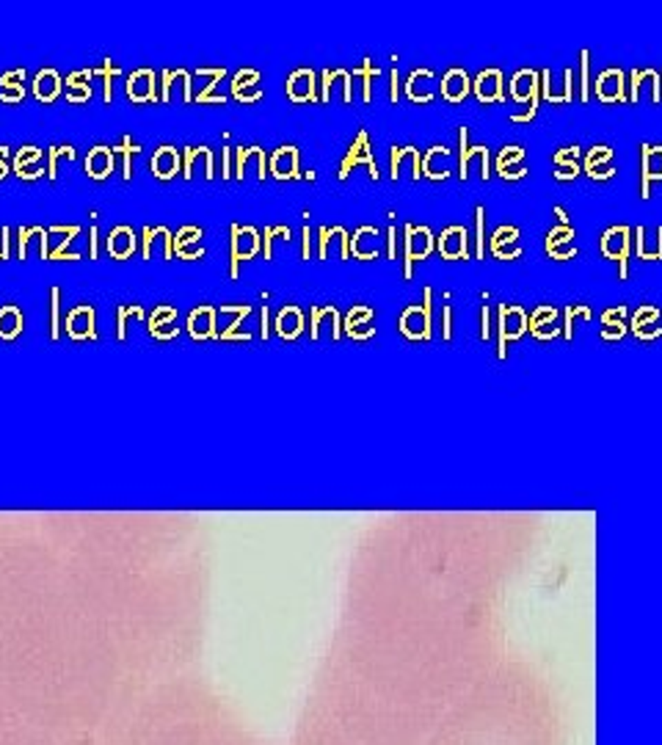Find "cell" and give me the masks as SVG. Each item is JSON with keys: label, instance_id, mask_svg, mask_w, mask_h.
I'll return each mask as SVG.
<instances>
[{"label": "cell", "instance_id": "9c48e42d", "mask_svg": "<svg viewBox=\"0 0 662 745\" xmlns=\"http://www.w3.org/2000/svg\"><path fill=\"white\" fill-rule=\"evenodd\" d=\"M290 97L293 100H306L312 97V72H298L290 80Z\"/></svg>", "mask_w": 662, "mask_h": 745}, {"label": "cell", "instance_id": "603a6c76", "mask_svg": "<svg viewBox=\"0 0 662 745\" xmlns=\"http://www.w3.org/2000/svg\"><path fill=\"white\" fill-rule=\"evenodd\" d=\"M499 172H502V177H522V174H524V169H522L519 163H513V166H502Z\"/></svg>", "mask_w": 662, "mask_h": 745}, {"label": "cell", "instance_id": "52a82bcc", "mask_svg": "<svg viewBox=\"0 0 662 745\" xmlns=\"http://www.w3.org/2000/svg\"><path fill=\"white\" fill-rule=\"evenodd\" d=\"M524 331V312L522 309H516V306H505L502 309V340H508V337H519Z\"/></svg>", "mask_w": 662, "mask_h": 745}, {"label": "cell", "instance_id": "8fae6325", "mask_svg": "<svg viewBox=\"0 0 662 745\" xmlns=\"http://www.w3.org/2000/svg\"><path fill=\"white\" fill-rule=\"evenodd\" d=\"M428 251H431V232H428V230H420V232L412 230V238H409V259L425 257Z\"/></svg>", "mask_w": 662, "mask_h": 745}, {"label": "cell", "instance_id": "cb8c5ba5", "mask_svg": "<svg viewBox=\"0 0 662 745\" xmlns=\"http://www.w3.org/2000/svg\"><path fill=\"white\" fill-rule=\"evenodd\" d=\"M577 155H580V152H577V147H574V149H569V152H563V155H558L555 160H558V163H566V160H577Z\"/></svg>", "mask_w": 662, "mask_h": 745}, {"label": "cell", "instance_id": "ffe728a7", "mask_svg": "<svg viewBox=\"0 0 662 745\" xmlns=\"http://www.w3.org/2000/svg\"><path fill=\"white\" fill-rule=\"evenodd\" d=\"M36 91H39V97H53L55 94V75H39V80H36Z\"/></svg>", "mask_w": 662, "mask_h": 745}, {"label": "cell", "instance_id": "7402d4cb", "mask_svg": "<svg viewBox=\"0 0 662 745\" xmlns=\"http://www.w3.org/2000/svg\"><path fill=\"white\" fill-rule=\"evenodd\" d=\"M588 172L591 177H610L613 174V166L605 160V163H588Z\"/></svg>", "mask_w": 662, "mask_h": 745}, {"label": "cell", "instance_id": "9a60e30c", "mask_svg": "<svg viewBox=\"0 0 662 745\" xmlns=\"http://www.w3.org/2000/svg\"><path fill=\"white\" fill-rule=\"evenodd\" d=\"M19 312L17 309H11V306H6L3 312H0V334L3 337H11V334H17V329H19Z\"/></svg>", "mask_w": 662, "mask_h": 745}, {"label": "cell", "instance_id": "30bf717a", "mask_svg": "<svg viewBox=\"0 0 662 745\" xmlns=\"http://www.w3.org/2000/svg\"><path fill=\"white\" fill-rule=\"evenodd\" d=\"M513 97L516 100H527V97H533L535 94V75L533 72H519L516 77H513Z\"/></svg>", "mask_w": 662, "mask_h": 745}, {"label": "cell", "instance_id": "484cf974", "mask_svg": "<svg viewBox=\"0 0 662 745\" xmlns=\"http://www.w3.org/2000/svg\"><path fill=\"white\" fill-rule=\"evenodd\" d=\"M574 174H577V166H563V169L558 172V177H560V180H566V177H574Z\"/></svg>", "mask_w": 662, "mask_h": 745}, {"label": "cell", "instance_id": "7a4b0ae2", "mask_svg": "<svg viewBox=\"0 0 662 745\" xmlns=\"http://www.w3.org/2000/svg\"><path fill=\"white\" fill-rule=\"evenodd\" d=\"M441 254L444 257H450V259H455V257H466V232L461 230V227H452V230H447L444 235H441Z\"/></svg>", "mask_w": 662, "mask_h": 745}, {"label": "cell", "instance_id": "8992f818", "mask_svg": "<svg viewBox=\"0 0 662 745\" xmlns=\"http://www.w3.org/2000/svg\"><path fill=\"white\" fill-rule=\"evenodd\" d=\"M477 89V97L483 102H491V100H499V72H483L475 83Z\"/></svg>", "mask_w": 662, "mask_h": 745}, {"label": "cell", "instance_id": "2e32d148", "mask_svg": "<svg viewBox=\"0 0 662 745\" xmlns=\"http://www.w3.org/2000/svg\"><path fill=\"white\" fill-rule=\"evenodd\" d=\"M69 331H72L75 337L89 334V331H91V312H89V309L75 312V315H72V320H69Z\"/></svg>", "mask_w": 662, "mask_h": 745}, {"label": "cell", "instance_id": "3957f363", "mask_svg": "<svg viewBox=\"0 0 662 745\" xmlns=\"http://www.w3.org/2000/svg\"><path fill=\"white\" fill-rule=\"evenodd\" d=\"M627 243H629V230H627V227L610 230V232L605 235V254L624 262V259H627Z\"/></svg>", "mask_w": 662, "mask_h": 745}, {"label": "cell", "instance_id": "7c38bea8", "mask_svg": "<svg viewBox=\"0 0 662 745\" xmlns=\"http://www.w3.org/2000/svg\"><path fill=\"white\" fill-rule=\"evenodd\" d=\"M279 334L282 337H293V334H298V329H301V315H298V309H284L282 315H279Z\"/></svg>", "mask_w": 662, "mask_h": 745}, {"label": "cell", "instance_id": "d4e9b609", "mask_svg": "<svg viewBox=\"0 0 662 745\" xmlns=\"http://www.w3.org/2000/svg\"><path fill=\"white\" fill-rule=\"evenodd\" d=\"M621 334H624L621 323H618V326H610V329H605V331H602V337H607V340H610V337H621Z\"/></svg>", "mask_w": 662, "mask_h": 745}, {"label": "cell", "instance_id": "5bb4252c", "mask_svg": "<svg viewBox=\"0 0 662 745\" xmlns=\"http://www.w3.org/2000/svg\"><path fill=\"white\" fill-rule=\"evenodd\" d=\"M152 169L160 174V177H169V174H174L177 172V155L172 152V149H163L155 160H152Z\"/></svg>", "mask_w": 662, "mask_h": 745}, {"label": "cell", "instance_id": "4fadbf2b", "mask_svg": "<svg viewBox=\"0 0 662 745\" xmlns=\"http://www.w3.org/2000/svg\"><path fill=\"white\" fill-rule=\"evenodd\" d=\"M257 248V235L251 230H235V257H248Z\"/></svg>", "mask_w": 662, "mask_h": 745}, {"label": "cell", "instance_id": "d6986e66", "mask_svg": "<svg viewBox=\"0 0 662 745\" xmlns=\"http://www.w3.org/2000/svg\"><path fill=\"white\" fill-rule=\"evenodd\" d=\"M273 172H276L279 177H284V174H293V149H282V152L276 155Z\"/></svg>", "mask_w": 662, "mask_h": 745}, {"label": "cell", "instance_id": "5b68a950", "mask_svg": "<svg viewBox=\"0 0 662 745\" xmlns=\"http://www.w3.org/2000/svg\"><path fill=\"white\" fill-rule=\"evenodd\" d=\"M401 326H403V331H406L409 337H425V334H428V318H425V312L417 309V306H412V309L403 315Z\"/></svg>", "mask_w": 662, "mask_h": 745}, {"label": "cell", "instance_id": "e0dca14e", "mask_svg": "<svg viewBox=\"0 0 662 745\" xmlns=\"http://www.w3.org/2000/svg\"><path fill=\"white\" fill-rule=\"evenodd\" d=\"M108 169H111V155H108L105 149H97V152L89 158V172H91L94 177H102Z\"/></svg>", "mask_w": 662, "mask_h": 745}, {"label": "cell", "instance_id": "44dd1931", "mask_svg": "<svg viewBox=\"0 0 662 745\" xmlns=\"http://www.w3.org/2000/svg\"><path fill=\"white\" fill-rule=\"evenodd\" d=\"M147 80H149V75H138L136 80H130V94L133 97H144L147 94Z\"/></svg>", "mask_w": 662, "mask_h": 745}, {"label": "cell", "instance_id": "ac0fdd59", "mask_svg": "<svg viewBox=\"0 0 662 745\" xmlns=\"http://www.w3.org/2000/svg\"><path fill=\"white\" fill-rule=\"evenodd\" d=\"M130 246H133V235H130L127 230H119V232L111 238V248H113V254H119V257H125V254L130 251Z\"/></svg>", "mask_w": 662, "mask_h": 745}, {"label": "cell", "instance_id": "6da1fadb", "mask_svg": "<svg viewBox=\"0 0 662 745\" xmlns=\"http://www.w3.org/2000/svg\"><path fill=\"white\" fill-rule=\"evenodd\" d=\"M441 91H444V97H447L450 102L463 100L466 91H469V77H466V72H461V69L447 72V77H444V83H441Z\"/></svg>", "mask_w": 662, "mask_h": 745}, {"label": "cell", "instance_id": "ba28073f", "mask_svg": "<svg viewBox=\"0 0 662 745\" xmlns=\"http://www.w3.org/2000/svg\"><path fill=\"white\" fill-rule=\"evenodd\" d=\"M643 160H646V174H643V194H646V185H649V180H657V177H662V147H649V149H646V155H643Z\"/></svg>", "mask_w": 662, "mask_h": 745}, {"label": "cell", "instance_id": "277c9868", "mask_svg": "<svg viewBox=\"0 0 662 745\" xmlns=\"http://www.w3.org/2000/svg\"><path fill=\"white\" fill-rule=\"evenodd\" d=\"M621 86H624V77L618 69H610L599 77V97L602 100H621Z\"/></svg>", "mask_w": 662, "mask_h": 745}]
</instances>
